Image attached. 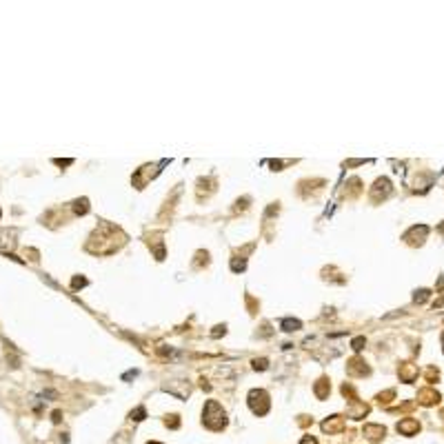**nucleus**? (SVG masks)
Returning <instances> with one entry per match:
<instances>
[{
    "mask_svg": "<svg viewBox=\"0 0 444 444\" xmlns=\"http://www.w3.org/2000/svg\"><path fill=\"white\" fill-rule=\"evenodd\" d=\"M204 424L211 429L224 427V411L220 409V404L213 402V400L207 404V409H204Z\"/></svg>",
    "mask_w": 444,
    "mask_h": 444,
    "instance_id": "nucleus-1",
    "label": "nucleus"
},
{
    "mask_svg": "<svg viewBox=\"0 0 444 444\" xmlns=\"http://www.w3.org/2000/svg\"><path fill=\"white\" fill-rule=\"evenodd\" d=\"M13 247H16V231L0 229V251H2V254H9Z\"/></svg>",
    "mask_w": 444,
    "mask_h": 444,
    "instance_id": "nucleus-2",
    "label": "nucleus"
},
{
    "mask_svg": "<svg viewBox=\"0 0 444 444\" xmlns=\"http://www.w3.org/2000/svg\"><path fill=\"white\" fill-rule=\"evenodd\" d=\"M364 436H369L371 440H380L384 436V429L382 427H364Z\"/></svg>",
    "mask_w": 444,
    "mask_h": 444,
    "instance_id": "nucleus-3",
    "label": "nucleus"
},
{
    "mask_svg": "<svg viewBox=\"0 0 444 444\" xmlns=\"http://www.w3.org/2000/svg\"><path fill=\"white\" fill-rule=\"evenodd\" d=\"M282 327H284V331H298V329H300V322H298V320H284Z\"/></svg>",
    "mask_w": 444,
    "mask_h": 444,
    "instance_id": "nucleus-4",
    "label": "nucleus"
},
{
    "mask_svg": "<svg viewBox=\"0 0 444 444\" xmlns=\"http://www.w3.org/2000/svg\"><path fill=\"white\" fill-rule=\"evenodd\" d=\"M142 418H145V409H136L131 413V420H142Z\"/></svg>",
    "mask_w": 444,
    "mask_h": 444,
    "instance_id": "nucleus-5",
    "label": "nucleus"
},
{
    "mask_svg": "<svg viewBox=\"0 0 444 444\" xmlns=\"http://www.w3.org/2000/svg\"><path fill=\"white\" fill-rule=\"evenodd\" d=\"M85 284H87V280H85V278H76L74 280V286H85Z\"/></svg>",
    "mask_w": 444,
    "mask_h": 444,
    "instance_id": "nucleus-6",
    "label": "nucleus"
},
{
    "mask_svg": "<svg viewBox=\"0 0 444 444\" xmlns=\"http://www.w3.org/2000/svg\"><path fill=\"white\" fill-rule=\"evenodd\" d=\"M300 444H318V442H316V440H313V438H311V436H307V438H304V440H302V442H300Z\"/></svg>",
    "mask_w": 444,
    "mask_h": 444,
    "instance_id": "nucleus-7",
    "label": "nucleus"
},
{
    "mask_svg": "<svg viewBox=\"0 0 444 444\" xmlns=\"http://www.w3.org/2000/svg\"><path fill=\"white\" fill-rule=\"evenodd\" d=\"M54 422H60V411H54Z\"/></svg>",
    "mask_w": 444,
    "mask_h": 444,
    "instance_id": "nucleus-8",
    "label": "nucleus"
},
{
    "mask_svg": "<svg viewBox=\"0 0 444 444\" xmlns=\"http://www.w3.org/2000/svg\"><path fill=\"white\" fill-rule=\"evenodd\" d=\"M149 444H160V442H149Z\"/></svg>",
    "mask_w": 444,
    "mask_h": 444,
    "instance_id": "nucleus-9",
    "label": "nucleus"
},
{
    "mask_svg": "<svg viewBox=\"0 0 444 444\" xmlns=\"http://www.w3.org/2000/svg\"><path fill=\"white\" fill-rule=\"evenodd\" d=\"M0 216H2V211H0Z\"/></svg>",
    "mask_w": 444,
    "mask_h": 444,
    "instance_id": "nucleus-10",
    "label": "nucleus"
}]
</instances>
